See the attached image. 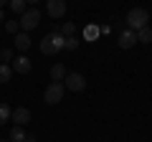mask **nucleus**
Masks as SVG:
<instances>
[{
  "instance_id": "obj_1",
  "label": "nucleus",
  "mask_w": 152,
  "mask_h": 142,
  "mask_svg": "<svg viewBox=\"0 0 152 142\" xmlns=\"http://www.w3.org/2000/svg\"><path fill=\"white\" fill-rule=\"evenodd\" d=\"M150 13L145 10V8H132L129 13H127V18H124V23H127V28H129V31H142V28H147L150 26Z\"/></svg>"
},
{
  "instance_id": "obj_2",
  "label": "nucleus",
  "mask_w": 152,
  "mask_h": 142,
  "mask_svg": "<svg viewBox=\"0 0 152 142\" xmlns=\"http://www.w3.org/2000/svg\"><path fill=\"white\" fill-rule=\"evenodd\" d=\"M64 36H61L58 31L56 33H48L43 41H41V53H46V56H56L58 51H64Z\"/></svg>"
},
{
  "instance_id": "obj_3",
  "label": "nucleus",
  "mask_w": 152,
  "mask_h": 142,
  "mask_svg": "<svg viewBox=\"0 0 152 142\" xmlns=\"http://www.w3.org/2000/svg\"><path fill=\"white\" fill-rule=\"evenodd\" d=\"M64 91H66V86L61 81H51L48 86H46V91H43V102L46 104H58L61 99H64Z\"/></svg>"
},
{
  "instance_id": "obj_4",
  "label": "nucleus",
  "mask_w": 152,
  "mask_h": 142,
  "mask_svg": "<svg viewBox=\"0 0 152 142\" xmlns=\"http://www.w3.org/2000/svg\"><path fill=\"white\" fill-rule=\"evenodd\" d=\"M38 23H41V13H38V8H28V10L20 15V28H23V33L38 28Z\"/></svg>"
},
{
  "instance_id": "obj_5",
  "label": "nucleus",
  "mask_w": 152,
  "mask_h": 142,
  "mask_svg": "<svg viewBox=\"0 0 152 142\" xmlns=\"http://www.w3.org/2000/svg\"><path fill=\"white\" fill-rule=\"evenodd\" d=\"M64 81H66L64 86H66V89H71V91H84V89H86V79H84V74H76V71L66 74Z\"/></svg>"
},
{
  "instance_id": "obj_6",
  "label": "nucleus",
  "mask_w": 152,
  "mask_h": 142,
  "mask_svg": "<svg viewBox=\"0 0 152 142\" xmlns=\"http://www.w3.org/2000/svg\"><path fill=\"white\" fill-rule=\"evenodd\" d=\"M10 69L15 71V74H31L33 64H31V59H28L26 53H20V56H15V61L10 64Z\"/></svg>"
},
{
  "instance_id": "obj_7",
  "label": "nucleus",
  "mask_w": 152,
  "mask_h": 142,
  "mask_svg": "<svg viewBox=\"0 0 152 142\" xmlns=\"http://www.w3.org/2000/svg\"><path fill=\"white\" fill-rule=\"evenodd\" d=\"M46 10H48V15L53 18V20H58V18L66 15V3H64V0H48Z\"/></svg>"
},
{
  "instance_id": "obj_8",
  "label": "nucleus",
  "mask_w": 152,
  "mask_h": 142,
  "mask_svg": "<svg viewBox=\"0 0 152 142\" xmlns=\"http://www.w3.org/2000/svg\"><path fill=\"white\" fill-rule=\"evenodd\" d=\"M117 43H119V48H132V46L137 43V33L129 31V28H124V31H119V36H117Z\"/></svg>"
},
{
  "instance_id": "obj_9",
  "label": "nucleus",
  "mask_w": 152,
  "mask_h": 142,
  "mask_svg": "<svg viewBox=\"0 0 152 142\" xmlns=\"http://www.w3.org/2000/svg\"><path fill=\"white\" fill-rule=\"evenodd\" d=\"M10 119L15 122V127H23V124L31 122V112H28L26 107H18V109H13V117H10Z\"/></svg>"
},
{
  "instance_id": "obj_10",
  "label": "nucleus",
  "mask_w": 152,
  "mask_h": 142,
  "mask_svg": "<svg viewBox=\"0 0 152 142\" xmlns=\"http://www.w3.org/2000/svg\"><path fill=\"white\" fill-rule=\"evenodd\" d=\"M15 48L20 51V53H26V51L31 48V36H28V33H18L15 36Z\"/></svg>"
},
{
  "instance_id": "obj_11",
  "label": "nucleus",
  "mask_w": 152,
  "mask_h": 142,
  "mask_svg": "<svg viewBox=\"0 0 152 142\" xmlns=\"http://www.w3.org/2000/svg\"><path fill=\"white\" fill-rule=\"evenodd\" d=\"M66 74H69V71H66L64 64H53V66H51V79H53V81H64Z\"/></svg>"
},
{
  "instance_id": "obj_12",
  "label": "nucleus",
  "mask_w": 152,
  "mask_h": 142,
  "mask_svg": "<svg viewBox=\"0 0 152 142\" xmlns=\"http://www.w3.org/2000/svg\"><path fill=\"white\" fill-rule=\"evenodd\" d=\"M8 5H10V10L15 13V15H23V13H26L28 8H31V5H28V3H26V0H10Z\"/></svg>"
},
{
  "instance_id": "obj_13",
  "label": "nucleus",
  "mask_w": 152,
  "mask_h": 142,
  "mask_svg": "<svg viewBox=\"0 0 152 142\" xmlns=\"http://www.w3.org/2000/svg\"><path fill=\"white\" fill-rule=\"evenodd\" d=\"M137 43H152V26L137 31Z\"/></svg>"
},
{
  "instance_id": "obj_14",
  "label": "nucleus",
  "mask_w": 152,
  "mask_h": 142,
  "mask_svg": "<svg viewBox=\"0 0 152 142\" xmlns=\"http://www.w3.org/2000/svg\"><path fill=\"white\" fill-rule=\"evenodd\" d=\"M58 33H61V36H64V38H74V36H76V26H74V23H71V20H66L64 26L58 28Z\"/></svg>"
},
{
  "instance_id": "obj_15",
  "label": "nucleus",
  "mask_w": 152,
  "mask_h": 142,
  "mask_svg": "<svg viewBox=\"0 0 152 142\" xmlns=\"http://www.w3.org/2000/svg\"><path fill=\"white\" fill-rule=\"evenodd\" d=\"M10 117H13V109H10V104L0 102V124H5V122H10Z\"/></svg>"
},
{
  "instance_id": "obj_16",
  "label": "nucleus",
  "mask_w": 152,
  "mask_h": 142,
  "mask_svg": "<svg viewBox=\"0 0 152 142\" xmlns=\"http://www.w3.org/2000/svg\"><path fill=\"white\" fill-rule=\"evenodd\" d=\"M26 137H28V132L23 127H13L10 130V142H26Z\"/></svg>"
},
{
  "instance_id": "obj_17",
  "label": "nucleus",
  "mask_w": 152,
  "mask_h": 142,
  "mask_svg": "<svg viewBox=\"0 0 152 142\" xmlns=\"http://www.w3.org/2000/svg\"><path fill=\"white\" fill-rule=\"evenodd\" d=\"M13 79V69L10 64H0V84H8Z\"/></svg>"
},
{
  "instance_id": "obj_18",
  "label": "nucleus",
  "mask_w": 152,
  "mask_h": 142,
  "mask_svg": "<svg viewBox=\"0 0 152 142\" xmlns=\"http://www.w3.org/2000/svg\"><path fill=\"white\" fill-rule=\"evenodd\" d=\"M99 33H102V31H99L96 26H86L84 36H86V41H96V38H99Z\"/></svg>"
},
{
  "instance_id": "obj_19",
  "label": "nucleus",
  "mask_w": 152,
  "mask_h": 142,
  "mask_svg": "<svg viewBox=\"0 0 152 142\" xmlns=\"http://www.w3.org/2000/svg\"><path fill=\"white\" fill-rule=\"evenodd\" d=\"M76 48H79V38H76V36L64 41V51H76Z\"/></svg>"
},
{
  "instance_id": "obj_20",
  "label": "nucleus",
  "mask_w": 152,
  "mask_h": 142,
  "mask_svg": "<svg viewBox=\"0 0 152 142\" xmlns=\"http://www.w3.org/2000/svg\"><path fill=\"white\" fill-rule=\"evenodd\" d=\"M18 28H20V20H5V31L8 33H15L18 36Z\"/></svg>"
},
{
  "instance_id": "obj_21",
  "label": "nucleus",
  "mask_w": 152,
  "mask_h": 142,
  "mask_svg": "<svg viewBox=\"0 0 152 142\" xmlns=\"http://www.w3.org/2000/svg\"><path fill=\"white\" fill-rule=\"evenodd\" d=\"M0 61H3V64L10 61V64H13V51L10 48H3V51H0Z\"/></svg>"
},
{
  "instance_id": "obj_22",
  "label": "nucleus",
  "mask_w": 152,
  "mask_h": 142,
  "mask_svg": "<svg viewBox=\"0 0 152 142\" xmlns=\"http://www.w3.org/2000/svg\"><path fill=\"white\" fill-rule=\"evenodd\" d=\"M26 142H36V135H28V137H26Z\"/></svg>"
},
{
  "instance_id": "obj_23",
  "label": "nucleus",
  "mask_w": 152,
  "mask_h": 142,
  "mask_svg": "<svg viewBox=\"0 0 152 142\" xmlns=\"http://www.w3.org/2000/svg\"><path fill=\"white\" fill-rule=\"evenodd\" d=\"M3 20H5V15H3V10H0V23H3Z\"/></svg>"
},
{
  "instance_id": "obj_24",
  "label": "nucleus",
  "mask_w": 152,
  "mask_h": 142,
  "mask_svg": "<svg viewBox=\"0 0 152 142\" xmlns=\"http://www.w3.org/2000/svg\"><path fill=\"white\" fill-rule=\"evenodd\" d=\"M0 142H10V140H0Z\"/></svg>"
}]
</instances>
